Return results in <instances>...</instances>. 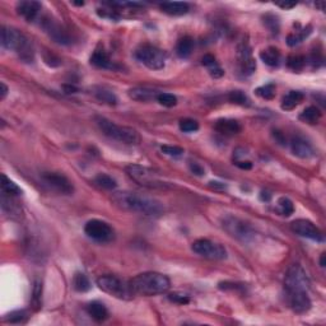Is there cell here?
I'll return each mask as SVG.
<instances>
[{"mask_svg":"<svg viewBox=\"0 0 326 326\" xmlns=\"http://www.w3.org/2000/svg\"><path fill=\"white\" fill-rule=\"evenodd\" d=\"M84 232L89 238L106 244L111 242L115 238L114 228L108 225L107 222L100 221V219H91L84 226Z\"/></svg>","mask_w":326,"mask_h":326,"instance_id":"obj_12","label":"cell"},{"mask_svg":"<svg viewBox=\"0 0 326 326\" xmlns=\"http://www.w3.org/2000/svg\"><path fill=\"white\" fill-rule=\"evenodd\" d=\"M228 101L231 102V103H234V105L238 106H250L251 102L250 99L247 97V95H245L242 91H232V92L228 93Z\"/></svg>","mask_w":326,"mask_h":326,"instance_id":"obj_36","label":"cell"},{"mask_svg":"<svg viewBox=\"0 0 326 326\" xmlns=\"http://www.w3.org/2000/svg\"><path fill=\"white\" fill-rule=\"evenodd\" d=\"M201 64H203L204 67H206L208 69H209V68L214 67V65H217L218 63H217L216 57L213 56V55L206 54V55H204L203 59H201Z\"/></svg>","mask_w":326,"mask_h":326,"instance_id":"obj_47","label":"cell"},{"mask_svg":"<svg viewBox=\"0 0 326 326\" xmlns=\"http://www.w3.org/2000/svg\"><path fill=\"white\" fill-rule=\"evenodd\" d=\"M96 185L105 189V190H114L117 187V182L114 177H111L107 174H99L95 177Z\"/></svg>","mask_w":326,"mask_h":326,"instance_id":"obj_34","label":"cell"},{"mask_svg":"<svg viewBox=\"0 0 326 326\" xmlns=\"http://www.w3.org/2000/svg\"><path fill=\"white\" fill-rule=\"evenodd\" d=\"M162 12L170 16H184L190 10V5L184 1H167L161 4Z\"/></svg>","mask_w":326,"mask_h":326,"instance_id":"obj_23","label":"cell"},{"mask_svg":"<svg viewBox=\"0 0 326 326\" xmlns=\"http://www.w3.org/2000/svg\"><path fill=\"white\" fill-rule=\"evenodd\" d=\"M41 9V3L35 1V0H25V1H19L17 4V13L29 23L35 22L36 19L40 18Z\"/></svg>","mask_w":326,"mask_h":326,"instance_id":"obj_17","label":"cell"},{"mask_svg":"<svg viewBox=\"0 0 326 326\" xmlns=\"http://www.w3.org/2000/svg\"><path fill=\"white\" fill-rule=\"evenodd\" d=\"M289 307L295 311L296 314H306L311 310V300L308 297V292H287Z\"/></svg>","mask_w":326,"mask_h":326,"instance_id":"obj_16","label":"cell"},{"mask_svg":"<svg viewBox=\"0 0 326 326\" xmlns=\"http://www.w3.org/2000/svg\"><path fill=\"white\" fill-rule=\"evenodd\" d=\"M189 166H190V171L193 172L194 175H197V176H203V175L205 174L204 168L201 167L199 163H197V162H190V165Z\"/></svg>","mask_w":326,"mask_h":326,"instance_id":"obj_49","label":"cell"},{"mask_svg":"<svg viewBox=\"0 0 326 326\" xmlns=\"http://www.w3.org/2000/svg\"><path fill=\"white\" fill-rule=\"evenodd\" d=\"M135 57L149 69L159 70L165 68L167 54L153 45H142L139 49H136Z\"/></svg>","mask_w":326,"mask_h":326,"instance_id":"obj_8","label":"cell"},{"mask_svg":"<svg viewBox=\"0 0 326 326\" xmlns=\"http://www.w3.org/2000/svg\"><path fill=\"white\" fill-rule=\"evenodd\" d=\"M158 93V91L147 88V87H135V88H131L129 91V97L138 102H149L157 100Z\"/></svg>","mask_w":326,"mask_h":326,"instance_id":"obj_20","label":"cell"},{"mask_svg":"<svg viewBox=\"0 0 326 326\" xmlns=\"http://www.w3.org/2000/svg\"><path fill=\"white\" fill-rule=\"evenodd\" d=\"M255 93L264 100H273L276 97V84L268 83L265 86H261L255 89Z\"/></svg>","mask_w":326,"mask_h":326,"instance_id":"obj_37","label":"cell"},{"mask_svg":"<svg viewBox=\"0 0 326 326\" xmlns=\"http://www.w3.org/2000/svg\"><path fill=\"white\" fill-rule=\"evenodd\" d=\"M1 193L10 195V197H19L22 195V189L18 185L6 177V175H1Z\"/></svg>","mask_w":326,"mask_h":326,"instance_id":"obj_29","label":"cell"},{"mask_svg":"<svg viewBox=\"0 0 326 326\" xmlns=\"http://www.w3.org/2000/svg\"><path fill=\"white\" fill-rule=\"evenodd\" d=\"M194 50V40L190 36H184L176 44V54L181 59H187L193 54Z\"/></svg>","mask_w":326,"mask_h":326,"instance_id":"obj_25","label":"cell"},{"mask_svg":"<svg viewBox=\"0 0 326 326\" xmlns=\"http://www.w3.org/2000/svg\"><path fill=\"white\" fill-rule=\"evenodd\" d=\"M14 197L6 195V194H1V208H3L4 213L9 214L10 217H17L21 214V208L18 204L13 200Z\"/></svg>","mask_w":326,"mask_h":326,"instance_id":"obj_28","label":"cell"},{"mask_svg":"<svg viewBox=\"0 0 326 326\" xmlns=\"http://www.w3.org/2000/svg\"><path fill=\"white\" fill-rule=\"evenodd\" d=\"M214 129L222 135L233 136L241 131V125L238 121L232 119H219L214 124Z\"/></svg>","mask_w":326,"mask_h":326,"instance_id":"obj_19","label":"cell"},{"mask_svg":"<svg viewBox=\"0 0 326 326\" xmlns=\"http://www.w3.org/2000/svg\"><path fill=\"white\" fill-rule=\"evenodd\" d=\"M157 101H158L159 105L165 106V107H175L177 105V97L172 93L159 92L158 96H157Z\"/></svg>","mask_w":326,"mask_h":326,"instance_id":"obj_39","label":"cell"},{"mask_svg":"<svg viewBox=\"0 0 326 326\" xmlns=\"http://www.w3.org/2000/svg\"><path fill=\"white\" fill-rule=\"evenodd\" d=\"M93 95H95V97L99 100V101L103 102V103H106V105H110V106L117 105V97L115 96L114 92H111V91H108V89L97 88L95 92H93Z\"/></svg>","mask_w":326,"mask_h":326,"instance_id":"obj_31","label":"cell"},{"mask_svg":"<svg viewBox=\"0 0 326 326\" xmlns=\"http://www.w3.org/2000/svg\"><path fill=\"white\" fill-rule=\"evenodd\" d=\"M323 54H321V51H312V54H311V64L314 65V67H319V65H321L323 64Z\"/></svg>","mask_w":326,"mask_h":326,"instance_id":"obj_46","label":"cell"},{"mask_svg":"<svg viewBox=\"0 0 326 326\" xmlns=\"http://www.w3.org/2000/svg\"><path fill=\"white\" fill-rule=\"evenodd\" d=\"M260 59L264 61V64H266L268 67L276 68L280 64V52L276 48H270L265 49L260 52Z\"/></svg>","mask_w":326,"mask_h":326,"instance_id":"obj_26","label":"cell"},{"mask_svg":"<svg viewBox=\"0 0 326 326\" xmlns=\"http://www.w3.org/2000/svg\"><path fill=\"white\" fill-rule=\"evenodd\" d=\"M111 200L119 209L129 213H138L147 217H159L165 212L163 204L159 200L133 191L115 193L111 197Z\"/></svg>","mask_w":326,"mask_h":326,"instance_id":"obj_1","label":"cell"},{"mask_svg":"<svg viewBox=\"0 0 326 326\" xmlns=\"http://www.w3.org/2000/svg\"><path fill=\"white\" fill-rule=\"evenodd\" d=\"M234 163L241 170H251L252 168V163L250 161H236Z\"/></svg>","mask_w":326,"mask_h":326,"instance_id":"obj_51","label":"cell"},{"mask_svg":"<svg viewBox=\"0 0 326 326\" xmlns=\"http://www.w3.org/2000/svg\"><path fill=\"white\" fill-rule=\"evenodd\" d=\"M161 150L165 154L167 155H172V157H180L185 153L184 148H181V147L177 146H162Z\"/></svg>","mask_w":326,"mask_h":326,"instance_id":"obj_42","label":"cell"},{"mask_svg":"<svg viewBox=\"0 0 326 326\" xmlns=\"http://www.w3.org/2000/svg\"><path fill=\"white\" fill-rule=\"evenodd\" d=\"M264 25L269 28L270 32L276 33V35L279 32V28H280L278 17L274 16V14H266V16H264Z\"/></svg>","mask_w":326,"mask_h":326,"instance_id":"obj_41","label":"cell"},{"mask_svg":"<svg viewBox=\"0 0 326 326\" xmlns=\"http://www.w3.org/2000/svg\"><path fill=\"white\" fill-rule=\"evenodd\" d=\"M95 120L102 133L111 139H115L124 144H129V146H138L140 143L139 133L133 127L117 125L114 121L108 120L103 116H96Z\"/></svg>","mask_w":326,"mask_h":326,"instance_id":"obj_4","label":"cell"},{"mask_svg":"<svg viewBox=\"0 0 326 326\" xmlns=\"http://www.w3.org/2000/svg\"><path fill=\"white\" fill-rule=\"evenodd\" d=\"M125 171L131 180L143 187H148V189L166 187V184L159 178L158 174L148 167L140 165H130L125 168Z\"/></svg>","mask_w":326,"mask_h":326,"instance_id":"obj_6","label":"cell"},{"mask_svg":"<svg viewBox=\"0 0 326 326\" xmlns=\"http://www.w3.org/2000/svg\"><path fill=\"white\" fill-rule=\"evenodd\" d=\"M41 178L46 186H49L56 193L63 194V195H72L73 194V184L65 175L59 174V172H44L41 175Z\"/></svg>","mask_w":326,"mask_h":326,"instance_id":"obj_13","label":"cell"},{"mask_svg":"<svg viewBox=\"0 0 326 326\" xmlns=\"http://www.w3.org/2000/svg\"><path fill=\"white\" fill-rule=\"evenodd\" d=\"M28 319V314L23 310L13 311L4 317V321L9 324H22Z\"/></svg>","mask_w":326,"mask_h":326,"instance_id":"obj_38","label":"cell"},{"mask_svg":"<svg viewBox=\"0 0 326 326\" xmlns=\"http://www.w3.org/2000/svg\"><path fill=\"white\" fill-rule=\"evenodd\" d=\"M238 70L244 76H250L256 70V61L252 57L249 42L242 41L237 48Z\"/></svg>","mask_w":326,"mask_h":326,"instance_id":"obj_14","label":"cell"},{"mask_svg":"<svg viewBox=\"0 0 326 326\" xmlns=\"http://www.w3.org/2000/svg\"><path fill=\"white\" fill-rule=\"evenodd\" d=\"M276 210H278L279 214H282L284 217H289L295 213V205H293V201L288 198L282 197L279 198L278 201H276Z\"/></svg>","mask_w":326,"mask_h":326,"instance_id":"obj_33","label":"cell"},{"mask_svg":"<svg viewBox=\"0 0 326 326\" xmlns=\"http://www.w3.org/2000/svg\"><path fill=\"white\" fill-rule=\"evenodd\" d=\"M0 88H1V91H0V92H1V96H0V97H1V100H4L6 97V95H8V92H9V89H8V87L5 86V83H0Z\"/></svg>","mask_w":326,"mask_h":326,"instance_id":"obj_52","label":"cell"},{"mask_svg":"<svg viewBox=\"0 0 326 326\" xmlns=\"http://www.w3.org/2000/svg\"><path fill=\"white\" fill-rule=\"evenodd\" d=\"M310 279L301 265H292L285 274L284 288L285 292H308Z\"/></svg>","mask_w":326,"mask_h":326,"instance_id":"obj_9","label":"cell"},{"mask_svg":"<svg viewBox=\"0 0 326 326\" xmlns=\"http://www.w3.org/2000/svg\"><path fill=\"white\" fill-rule=\"evenodd\" d=\"M304 99V95L300 91H289L282 100V110L292 111L295 110Z\"/></svg>","mask_w":326,"mask_h":326,"instance_id":"obj_24","label":"cell"},{"mask_svg":"<svg viewBox=\"0 0 326 326\" xmlns=\"http://www.w3.org/2000/svg\"><path fill=\"white\" fill-rule=\"evenodd\" d=\"M260 199L263 200V201H269V200L272 199V195H270L269 193H265V191H263L261 195H260Z\"/></svg>","mask_w":326,"mask_h":326,"instance_id":"obj_55","label":"cell"},{"mask_svg":"<svg viewBox=\"0 0 326 326\" xmlns=\"http://www.w3.org/2000/svg\"><path fill=\"white\" fill-rule=\"evenodd\" d=\"M44 60H45V63L52 68L59 67V65L61 64L60 59H59L56 55H54L52 52H50V51H48V50H46V52H45V55H44Z\"/></svg>","mask_w":326,"mask_h":326,"instance_id":"obj_43","label":"cell"},{"mask_svg":"<svg viewBox=\"0 0 326 326\" xmlns=\"http://www.w3.org/2000/svg\"><path fill=\"white\" fill-rule=\"evenodd\" d=\"M178 126H180L181 131H184V133H194V131L199 130V123L193 119H182L178 123Z\"/></svg>","mask_w":326,"mask_h":326,"instance_id":"obj_40","label":"cell"},{"mask_svg":"<svg viewBox=\"0 0 326 326\" xmlns=\"http://www.w3.org/2000/svg\"><path fill=\"white\" fill-rule=\"evenodd\" d=\"M306 61L307 59L303 55H291L287 59V67L293 72H301L306 67Z\"/></svg>","mask_w":326,"mask_h":326,"instance_id":"obj_35","label":"cell"},{"mask_svg":"<svg viewBox=\"0 0 326 326\" xmlns=\"http://www.w3.org/2000/svg\"><path fill=\"white\" fill-rule=\"evenodd\" d=\"M274 136H276V140H278V142L280 143V144H284L285 139H284V138H283V135H282V133H280V131H274Z\"/></svg>","mask_w":326,"mask_h":326,"instance_id":"obj_54","label":"cell"},{"mask_svg":"<svg viewBox=\"0 0 326 326\" xmlns=\"http://www.w3.org/2000/svg\"><path fill=\"white\" fill-rule=\"evenodd\" d=\"M193 251L199 256L209 260H225L227 259V250L221 244L213 242L206 238L197 240L191 246Z\"/></svg>","mask_w":326,"mask_h":326,"instance_id":"obj_11","label":"cell"},{"mask_svg":"<svg viewBox=\"0 0 326 326\" xmlns=\"http://www.w3.org/2000/svg\"><path fill=\"white\" fill-rule=\"evenodd\" d=\"M210 186H212V187H221L222 190H223V189H226L225 184H222V182H217V181H212V182H210Z\"/></svg>","mask_w":326,"mask_h":326,"instance_id":"obj_56","label":"cell"},{"mask_svg":"<svg viewBox=\"0 0 326 326\" xmlns=\"http://www.w3.org/2000/svg\"><path fill=\"white\" fill-rule=\"evenodd\" d=\"M208 72H209V74L213 76V78H221V76H223V74H225V70L219 67V64H217V65H214V67L209 68Z\"/></svg>","mask_w":326,"mask_h":326,"instance_id":"obj_48","label":"cell"},{"mask_svg":"<svg viewBox=\"0 0 326 326\" xmlns=\"http://www.w3.org/2000/svg\"><path fill=\"white\" fill-rule=\"evenodd\" d=\"M129 284L134 295L147 296V297L163 295L171 287L168 276L157 272H146L138 274L133 279H130Z\"/></svg>","mask_w":326,"mask_h":326,"instance_id":"obj_2","label":"cell"},{"mask_svg":"<svg viewBox=\"0 0 326 326\" xmlns=\"http://www.w3.org/2000/svg\"><path fill=\"white\" fill-rule=\"evenodd\" d=\"M321 117H323V112H321L320 108L316 107V106H308L307 108H304L301 112L300 120L306 124H310V125H315L321 120Z\"/></svg>","mask_w":326,"mask_h":326,"instance_id":"obj_27","label":"cell"},{"mask_svg":"<svg viewBox=\"0 0 326 326\" xmlns=\"http://www.w3.org/2000/svg\"><path fill=\"white\" fill-rule=\"evenodd\" d=\"M276 5L282 9H292L297 5V3L296 1H280V3H276Z\"/></svg>","mask_w":326,"mask_h":326,"instance_id":"obj_50","label":"cell"},{"mask_svg":"<svg viewBox=\"0 0 326 326\" xmlns=\"http://www.w3.org/2000/svg\"><path fill=\"white\" fill-rule=\"evenodd\" d=\"M291 229L296 234L304 238H310L316 242H323L324 234L323 232L316 227L311 221L307 219H296L291 223Z\"/></svg>","mask_w":326,"mask_h":326,"instance_id":"obj_15","label":"cell"},{"mask_svg":"<svg viewBox=\"0 0 326 326\" xmlns=\"http://www.w3.org/2000/svg\"><path fill=\"white\" fill-rule=\"evenodd\" d=\"M222 227L231 237L241 241V242H250L255 237V229L249 222L238 217L227 216L222 219Z\"/></svg>","mask_w":326,"mask_h":326,"instance_id":"obj_7","label":"cell"},{"mask_svg":"<svg viewBox=\"0 0 326 326\" xmlns=\"http://www.w3.org/2000/svg\"><path fill=\"white\" fill-rule=\"evenodd\" d=\"M73 288L80 293L88 292L91 289V282L88 276L83 273H75V276H73Z\"/></svg>","mask_w":326,"mask_h":326,"instance_id":"obj_32","label":"cell"},{"mask_svg":"<svg viewBox=\"0 0 326 326\" xmlns=\"http://www.w3.org/2000/svg\"><path fill=\"white\" fill-rule=\"evenodd\" d=\"M64 89H65V92H67V93H76V92H78V88H75L74 86H70V84H69V86H68V84H67V86H64Z\"/></svg>","mask_w":326,"mask_h":326,"instance_id":"obj_53","label":"cell"},{"mask_svg":"<svg viewBox=\"0 0 326 326\" xmlns=\"http://www.w3.org/2000/svg\"><path fill=\"white\" fill-rule=\"evenodd\" d=\"M325 253H321V257H320V266L321 268H325Z\"/></svg>","mask_w":326,"mask_h":326,"instance_id":"obj_57","label":"cell"},{"mask_svg":"<svg viewBox=\"0 0 326 326\" xmlns=\"http://www.w3.org/2000/svg\"><path fill=\"white\" fill-rule=\"evenodd\" d=\"M97 285L101 291L119 300H131L134 296L129 282L116 276H102L97 279Z\"/></svg>","mask_w":326,"mask_h":326,"instance_id":"obj_5","label":"cell"},{"mask_svg":"<svg viewBox=\"0 0 326 326\" xmlns=\"http://www.w3.org/2000/svg\"><path fill=\"white\" fill-rule=\"evenodd\" d=\"M41 293H42V284L38 280L35 282V287H33V302L40 304L41 301Z\"/></svg>","mask_w":326,"mask_h":326,"instance_id":"obj_45","label":"cell"},{"mask_svg":"<svg viewBox=\"0 0 326 326\" xmlns=\"http://www.w3.org/2000/svg\"><path fill=\"white\" fill-rule=\"evenodd\" d=\"M74 5H84V3H73Z\"/></svg>","mask_w":326,"mask_h":326,"instance_id":"obj_58","label":"cell"},{"mask_svg":"<svg viewBox=\"0 0 326 326\" xmlns=\"http://www.w3.org/2000/svg\"><path fill=\"white\" fill-rule=\"evenodd\" d=\"M41 25L45 32H48L52 40L56 44L60 45H72L73 44V33L65 27V25H60L57 22L56 19L51 18V17H44L41 18Z\"/></svg>","mask_w":326,"mask_h":326,"instance_id":"obj_10","label":"cell"},{"mask_svg":"<svg viewBox=\"0 0 326 326\" xmlns=\"http://www.w3.org/2000/svg\"><path fill=\"white\" fill-rule=\"evenodd\" d=\"M311 32H312L311 25H307L306 28H302L300 29V31L292 32V33H289V35L287 36V44H288L291 48L297 46V45H300L303 41L304 38H307L308 36L311 35Z\"/></svg>","mask_w":326,"mask_h":326,"instance_id":"obj_30","label":"cell"},{"mask_svg":"<svg viewBox=\"0 0 326 326\" xmlns=\"http://www.w3.org/2000/svg\"><path fill=\"white\" fill-rule=\"evenodd\" d=\"M168 298H170V301H172L174 303L178 304H186L190 302V298L185 295H181V293H172V295L168 296Z\"/></svg>","mask_w":326,"mask_h":326,"instance_id":"obj_44","label":"cell"},{"mask_svg":"<svg viewBox=\"0 0 326 326\" xmlns=\"http://www.w3.org/2000/svg\"><path fill=\"white\" fill-rule=\"evenodd\" d=\"M1 45L6 50L16 51L22 60L31 63L33 60V48L29 44V40L22 32L13 27L1 28Z\"/></svg>","mask_w":326,"mask_h":326,"instance_id":"obj_3","label":"cell"},{"mask_svg":"<svg viewBox=\"0 0 326 326\" xmlns=\"http://www.w3.org/2000/svg\"><path fill=\"white\" fill-rule=\"evenodd\" d=\"M291 150L292 153L302 159L312 158L315 155V150L311 146V143L306 140L303 136L296 135L291 139Z\"/></svg>","mask_w":326,"mask_h":326,"instance_id":"obj_18","label":"cell"},{"mask_svg":"<svg viewBox=\"0 0 326 326\" xmlns=\"http://www.w3.org/2000/svg\"><path fill=\"white\" fill-rule=\"evenodd\" d=\"M91 64L100 69H115L114 61L111 60L108 54L103 49H96L95 52L91 56Z\"/></svg>","mask_w":326,"mask_h":326,"instance_id":"obj_21","label":"cell"},{"mask_svg":"<svg viewBox=\"0 0 326 326\" xmlns=\"http://www.w3.org/2000/svg\"><path fill=\"white\" fill-rule=\"evenodd\" d=\"M87 312L93 320L97 321V323H102L108 319V310L105 304L102 302L99 301H93L87 306Z\"/></svg>","mask_w":326,"mask_h":326,"instance_id":"obj_22","label":"cell"}]
</instances>
